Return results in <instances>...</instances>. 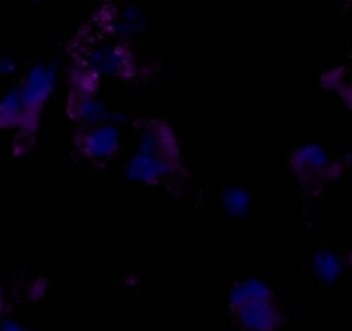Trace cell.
I'll list each match as a JSON object with an SVG mask.
<instances>
[{
	"mask_svg": "<svg viewBox=\"0 0 352 331\" xmlns=\"http://www.w3.org/2000/svg\"><path fill=\"white\" fill-rule=\"evenodd\" d=\"M82 62L88 65L100 78H120L131 79L140 74V65L136 62V54L126 40H96L85 45L81 50Z\"/></svg>",
	"mask_w": 352,
	"mask_h": 331,
	"instance_id": "2",
	"label": "cell"
},
{
	"mask_svg": "<svg viewBox=\"0 0 352 331\" xmlns=\"http://www.w3.org/2000/svg\"><path fill=\"white\" fill-rule=\"evenodd\" d=\"M275 292L270 287V284L260 277H246L237 280L236 284L230 287L229 294H227V306L229 309L239 308V306L246 304L250 301H258V299H274Z\"/></svg>",
	"mask_w": 352,
	"mask_h": 331,
	"instance_id": "8",
	"label": "cell"
},
{
	"mask_svg": "<svg viewBox=\"0 0 352 331\" xmlns=\"http://www.w3.org/2000/svg\"><path fill=\"white\" fill-rule=\"evenodd\" d=\"M72 141L82 160L102 165L113 160L122 150V127L112 122L76 127Z\"/></svg>",
	"mask_w": 352,
	"mask_h": 331,
	"instance_id": "3",
	"label": "cell"
},
{
	"mask_svg": "<svg viewBox=\"0 0 352 331\" xmlns=\"http://www.w3.org/2000/svg\"><path fill=\"white\" fill-rule=\"evenodd\" d=\"M60 79L57 60H40L31 64L21 76L19 86L24 103V115L17 130L36 134L41 124V113L54 96Z\"/></svg>",
	"mask_w": 352,
	"mask_h": 331,
	"instance_id": "1",
	"label": "cell"
},
{
	"mask_svg": "<svg viewBox=\"0 0 352 331\" xmlns=\"http://www.w3.org/2000/svg\"><path fill=\"white\" fill-rule=\"evenodd\" d=\"M24 115V103L19 86L14 84L0 96V130L16 133Z\"/></svg>",
	"mask_w": 352,
	"mask_h": 331,
	"instance_id": "12",
	"label": "cell"
},
{
	"mask_svg": "<svg viewBox=\"0 0 352 331\" xmlns=\"http://www.w3.org/2000/svg\"><path fill=\"white\" fill-rule=\"evenodd\" d=\"M346 260L332 249H320L311 258V270L323 285H336L346 271Z\"/></svg>",
	"mask_w": 352,
	"mask_h": 331,
	"instance_id": "9",
	"label": "cell"
},
{
	"mask_svg": "<svg viewBox=\"0 0 352 331\" xmlns=\"http://www.w3.org/2000/svg\"><path fill=\"white\" fill-rule=\"evenodd\" d=\"M0 331H34L30 326H26L24 323H21L19 319L12 318V316H7V318L0 319Z\"/></svg>",
	"mask_w": 352,
	"mask_h": 331,
	"instance_id": "17",
	"label": "cell"
},
{
	"mask_svg": "<svg viewBox=\"0 0 352 331\" xmlns=\"http://www.w3.org/2000/svg\"><path fill=\"white\" fill-rule=\"evenodd\" d=\"M48 280L45 277H34L24 287V297L31 302H38L47 295Z\"/></svg>",
	"mask_w": 352,
	"mask_h": 331,
	"instance_id": "15",
	"label": "cell"
},
{
	"mask_svg": "<svg viewBox=\"0 0 352 331\" xmlns=\"http://www.w3.org/2000/svg\"><path fill=\"white\" fill-rule=\"evenodd\" d=\"M289 165L306 191L311 189L316 192V187L332 181L333 160L329 151L318 143H305L296 148Z\"/></svg>",
	"mask_w": 352,
	"mask_h": 331,
	"instance_id": "5",
	"label": "cell"
},
{
	"mask_svg": "<svg viewBox=\"0 0 352 331\" xmlns=\"http://www.w3.org/2000/svg\"><path fill=\"white\" fill-rule=\"evenodd\" d=\"M220 206L232 218H244L250 215L253 196L246 187L237 184H229L220 191Z\"/></svg>",
	"mask_w": 352,
	"mask_h": 331,
	"instance_id": "13",
	"label": "cell"
},
{
	"mask_svg": "<svg viewBox=\"0 0 352 331\" xmlns=\"http://www.w3.org/2000/svg\"><path fill=\"white\" fill-rule=\"evenodd\" d=\"M230 315L244 331H280L287 323V316L277 297L250 301L232 309Z\"/></svg>",
	"mask_w": 352,
	"mask_h": 331,
	"instance_id": "7",
	"label": "cell"
},
{
	"mask_svg": "<svg viewBox=\"0 0 352 331\" xmlns=\"http://www.w3.org/2000/svg\"><path fill=\"white\" fill-rule=\"evenodd\" d=\"M144 26H146V19H144V14L140 7H117L116 21H113L112 27V34L117 36V40H131V38L143 33Z\"/></svg>",
	"mask_w": 352,
	"mask_h": 331,
	"instance_id": "11",
	"label": "cell"
},
{
	"mask_svg": "<svg viewBox=\"0 0 352 331\" xmlns=\"http://www.w3.org/2000/svg\"><path fill=\"white\" fill-rule=\"evenodd\" d=\"M9 309H10L9 295H7L6 287H3V285H0V319H3L9 316Z\"/></svg>",
	"mask_w": 352,
	"mask_h": 331,
	"instance_id": "18",
	"label": "cell"
},
{
	"mask_svg": "<svg viewBox=\"0 0 352 331\" xmlns=\"http://www.w3.org/2000/svg\"><path fill=\"white\" fill-rule=\"evenodd\" d=\"M17 72V62L12 55H0V78H12Z\"/></svg>",
	"mask_w": 352,
	"mask_h": 331,
	"instance_id": "16",
	"label": "cell"
},
{
	"mask_svg": "<svg viewBox=\"0 0 352 331\" xmlns=\"http://www.w3.org/2000/svg\"><path fill=\"white\" fill-rule=\"evenodd\" d=\"M34 137H36V134L16 130L12 136V141H10V151H12L14 157L21 158L30 155V151L33 150L34 146Z\"/></svg>",
	"mask_w": 352,
	"mask_h": 331,
	"instance_id": "14",
	"label": "cell"
},
{
	"mask_svg": "<svg viewBox=\"0 0 352 331\" xmlns=\"http://www.w3.org/2000/svg\"><path fill=\"white\" fill-rule=\"evenodd\" d=\"M184 163L174 161L158 151L134 150L124 161V175L131 182L160 185L164 182H182Z\"/></svg>",
	"mask_w": 352,
	"mask_h": 331,
	"instance_id": "4",
	"label": "cell"
},
{
	"mask_svg": "<svg viewBox=\"0 0 352 331\" xmlns=\"http://www.w3.org/2000/svg\"><path fill=\"white\" fill-rule=\"evenodd\" d=\"M65 112H67L69 119L76 124V127L96 126V124L105 122H112L122 127L124 124L134 122L127 117L126 112L110 106L98 95L88 96L69 93L67 102H65Z\"/></svg>",
	"mask_w": 352,
	"mask_h": 331,
	"instance_id": "6",
	"label": "cell"
},
{
	"mask_svg": "<svg viewBox=\"0 0 352 331\" xmlns=\"http://www.w3.org/2000/svg\"><path fill=\"white\" fill-rule=\"evenodd\" d=\"M65 76V84H67L69 93L74 95H98L100 91V78L96 72H93L88 65L82 62H72L64 72Z\"/></svg>",
	"mask_w": 352,
	"mask_h": 331,
	"instance_id": "10",
	"label": "cell"
}]
</instances>
